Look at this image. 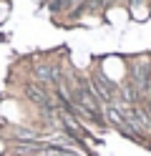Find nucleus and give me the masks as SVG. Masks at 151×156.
<instances>
[{
  "mask_svg": "<svg viewBox=\"0 0 151 156\" xmlns=\"http://www.w3.org/2000/svg\"><path fill=\"white\" fill-rule=\"evenodd\" d=\"M35 78L43 81V83H56L58 81V68H53V66H38L35 68Z\"/></svg>",
  "mask_w": 151,
  "mask_h": 156,
  "instance_id": "nucleus-1",
  "label": "nucleus"
},
{
  "mask_svg": "<svg viewBox=\"0 0 151 156\" xmlns=\"http://www.w3.org/2000/svg\"><path fill=\"white\" fill-rule=\"evenodd\" d=\"M68 3V0H56V3H53V8H56V10H60V8H63Z\"/></svg>",
  "mask_w": 151,
  "mask_h": 156,
  "instance_id": "nucleus-2",
  "label": "nucleus"
}]
</instances>
